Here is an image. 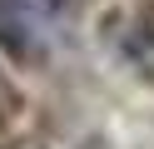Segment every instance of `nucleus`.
<instances>
[{
	"instance_id": "f257e3e1",
	"label": "nucleus",
	"mask_w": 154,
	"mask_h": 149,
	"mask_svg": "<svg viewBox=\"0 0 154 149\" xmlns=\"http://www.w3.org/2000/svg\"><path fill=\"white\" fill-rule=\"evenodd\" d=\"M55 45V10L45 0H0V50L20 65L45 60Z\"/></svg>"
},
{
	"instance_id": "f03ea898",
	"label": "nucleus",
	"mask_w": 154,
	"mask_h": 149,
	"mask_svg": "<svg viewBox=\"0 0 154 149\" xmlns=\"http://www.w3.org/2000/svg\"><path fill=\"white\" fill-rule=\"evenodd\" d=\"M45 5H50L55 15H60V10H80V5H90V0H45Z\"/></svg>"
}]
</instances>
